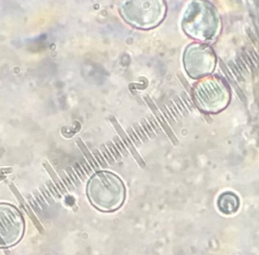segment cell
<instances>
[{"label": "cell", "mask_w": 259, "mask_h": 255, "mask_svg": "<svg viewBox=\"0 0 259 255\" xmlns=\"http://www.w3.org/2000/svg\"><path fill=\"white\" fill-rule=\"evenodd\" d=\"M119 13L126 23L140 30L155 28L167 14L165 0H121Z\"/></svg>", "instance_id": "1"}, {"label": "cell", "mask_w": 259, "mask_h": 255, "mask_svg": "<svg viewBox=\"0 0 259 255\" xmlns=\"http://www.w3.org/2000/svg\"><path fill=\"white\" fill-rule=\"evenodd\" d=\"M88 193L93 206L103 212H113L119 209L125 196L122 182L109 173L94 176L90 181Z\"/></svg>", "instance_id": "2"}, {"label": "cell", "mask_w": 259, "mask_h": 255, "mask_svg": "<svg viewBox=\"0 0 259 255\" xmlns=\"http://www.w3.org/2000/svg\"><path fill=\"white\" fill-rule=\"evenodd\" d=\"M205 3L191 2L186 8L181 26L186 34L195 39H203L209 34V11Z\"/></svg>", "instance_id": "3"}, {"label": "cell", "mask_w": 259, "mask_h": 255, "mask_svg": "<svg viewBox=\"0 0 259 255\" xmlns=\"http://www.w3.org/2000/svg\"><path fill=\"white\" fill-rule=\"evenodd\" d=\"M24 221L13 206L0 204V247H9L19 242L24 233Z\"/></svg>", "instance_id": "4"}]
</instances>
